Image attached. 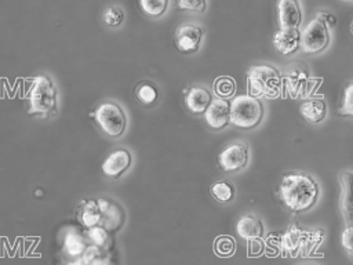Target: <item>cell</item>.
Instances as JSON below:
<instances>
[{
	"instance_id": "obj_1",
	"label": "cell",
	"mask_w": 353,
	"mask_h": 265,
	"mask_svg": "<svg viewBox=\"0 0 353 265\" xmlns=\"http://www.w3.org/2000/svg\"><path fill=\"white\" fill-rule=\"evenodd\" d=\"M319 196L316 181L305 174H285L280 184V197L291 211H305L310 208Z\"/></svg>"
},
{
	"instance_id": "obj_2",
	"label": "cell",
	"mask_w": 353,
	"mask_h": 265,
	"mask_svg": "<svg viewBox=\"0 0 353 265\" xmlns=\"http://www.w3.org/2000/svg\"><path fill=\"white\" fill-rule=\"evenodd\" d=\"M281 76L269 65L252 66L248 72V88L254 97H277L281 90Z\"/></svg>"
},
{
	"instance_id": "obj_3",
	"label": "cell",
	"mask_w": 353,
	"mask_h": 265,
	"mask_svg": "<svg viewBox=\"0 0 353 265\" xmlns=\"http://www.w3.org/2000/svg\"><path fill=\"white\" fill-rule=\"evenodd\" d=\"M262 115V104L254 95H239L230 102V121L240 128L255 127Z\"/></svg>"
},
{
	"instance_id": "obj_4",
	"label": "cell",
	"mask_w": 353,
	"mask_h": 265,
	"mask_svg": "<svg viewBox=\"0 0 353 265\" xmlns=\"http://www.w3.org/2000/svg\"><path fill=\"white\" fill-rule=\"evenodd\" d=\"M29 113H47L57 106V90L50 77L39 75L33 79L29 90Z\"/></svg>"
},
{
	"instance_id": "obj_5",
	"label": "cell",
	"mask_w": 353,
	"mask_h": 265,
	"mask_svg": "<svg viewBox=\"0 0 353 265\" xmlns=\"http://www.w3.org/2000/svg\"><path fill=\"white\" fill-rule=\"evenodd\" d=\"M95 119L101 128L110 137H120L127 126L123 109L113 102H105L95 110Z\"/></svg>"
},
{
	"instance_id": "obj_6",
	"label": "cell",
	"mask_w": 353,
	"mask_h": 265,
	"mask_svg": "<svg viewBox=\"0 0 353 265\" xmlns=\"http://www.w3.org/2000/svg\"><path fill=\"white\" fill-rule=\"evenodd\" d=\"M330 43V33L327 25L320 19H312L301 32V47L305 52L316 54L324 50Z\"/></svg>"
},
{
	"instance_id": "obj_7",
	"label": "cell",
	"mask_w": 353,
	"mask_h": 265,
	"mask_svg": "<svg viewBox=\"0 0 353 265\" xmlns=\"http://www.w3.org/2000/svg\"><path fill=\"white\" fill-rule=\"evenodd\" d=\"M219 166L223 171L226 173H232V171H237L241 170L247 166L248 161V148L245 144L237 142V144H232L229 146H226L219 157H218Z\"/></svg>"
},
{
	"instance_id": "obj_8",
	"label": "cell",
	"mask_w": 353,
	"mask_h": 265,
	"mask_svg": "<svg viewBox=\"0 0 353 265\" xmlns=\"http://www.w3.org/2000/svg\"><path fill=\"white\" fill-rule=\"evenodd\" d=\"M203 30L194 25H182L175 32V44L182 52H194L199 48Z\"/></svg>"
},
{
	"instance_id": "obj_9",
	"label": "cell",
	"mask_w": 353,
	"mask_h": 265,
	"mask_svg": "<svg viewBox=\"0 0 353 265\" xmlns=\"http://www.w3.org/2000/svg\"><path fill=\"white\" fill-rule=\"evenodd\" d=\"M205 121L212 128H222L230 123V104L225 98L214 99L204 112Z\"/></svg>"
},
{
	"instance_id": "obj_10",
	"label": "cell",
	"mask_w": 353,
	"mask_h": 265,
	"mask_svg": "<svg viewBox=\"0 0 353 265\" xmlns=\"http://www.w3.org/2000/svg\"><path fill=\"white\" fill-rule=\"evenodd\" d=\"M276 50L283 55H290L301 46V32L298 28H281L273 36Z\"/></svg>"
},
{
	"instance_id": "obj_11",
	"label": "cell",
	"mask_w": 353,
	"mask_h": 265,
	"mask_svg": "<svg viewBox=\"0 0 353 265\" xmlns=\"http://www.w3.org/2000/svg\"><path fill=\"white\" fill-rule=\"evenodd\" d=\"M131 164V153L127 149L113 150L102 163V171L112 178H119Z\"/></svg>"
},
{
	"instance_id": "obj_12",
	"label": "cell",
	"mask_w": 353,
	"mask_h": 265,
	"mask_svg": "<svg viewBox=\"0 0 353 265\" xmlns=\"http://www.w3.org/2000/svg\"><path fill=\"white\" fill-rule=\"evenodd\" d=\"M341 182V210L346 225H353V173L346 171L339 175Z\"/></svg>"
},
{
	"instance_id": "obj_13",
	"label": "cell",
	"mask_w": 353,
	"mask_h": 265,
	"mask_svg": "<svg viewBox=\"0 0 353 265\" xmlns=\"http://www.w3.org/2000/svg\"><path fill=\"white\" fill-rule=\"evenodd\" d=\"M285 86L291 94V97L296 98L301 95V91L305 90L307 80H309V72L302 63H292L290 65L288 70H285Z\"/></svg>"
},
{
	"instance_id": "obj_14",
	"label": "cell",
	"mask_w": 353,
	"mask_h": 265,
	"mask_svg": "<svg viewBox=\"0 0 353 265\" xmlns=\"http://www.w3.org/2000/svg\"><path fill=\"white\" fill-rule=\"evenodd\" d=\"M277 10L281 28H298L301 25L302 12L298 0H280Z\"/></svg>"
},
{
	"instance_id": "obj_15",
	"label": "cell",
	"mask_w": 353,
	"mask_h": 265,
	"mask_svg": "<svg viewBox=\"0 0 353 265\" xmlns=\"http://www.w3.org/2000/svg\"><path fill=\"white\" fill-rule=\"evenodd\" d=\"M77 219L87 228L98 225V222L101 221V208L98 200H83L77 207Z\"/></svg>"
},
{
	"instance_id": "obj_16",
	"label": "cell",
	"mask_w": 353,
	"mask_h": 265,
	"mask_svg": "<svg viewBox=\"0 0 353 265\" xmlns=\"http://www.w3.org/2000/svg\"><path fill=\"white\" fill-rule=\"evenodd\" d=\"M312 233H307L306 230H301L299 228L296 226H291L284 235H283V239H281V244H283V248L290 253V255H296V253L306 244L307 242V237L310 236Z\"/></svg>"
},
{
	"instance_id": "obj_17",
	"label": "cell",
	"mask_w": 353,
	"mask_h": 265,
	"mask_svg": "<svg viewBox=\"0 0 353 265\" xmlns=\"http://www.w3.org/2000/svg\"><path fill=\"white\" fill-rule=\"evenodd\" d=\"M99 208H101V219H105V228L106 229H116L121 222H123V211L121 208L108 200V199H101L98 200Z\"/></svg>"
},
{
	"instance_id": "obj_18",
	"label": "cell",
	"mask_w": 353,
	"mask_h": 265,
	"mask_svg": "<svg viewBox=\"0 0 353 265\" xmlns=\"http://www.w3.org/2000/svg\"><path fill=\"white\" fill-rule=\"evenodd\" d=\"M237 233L247 239V240H252V239H259L263 235V225L262 222L254 217V215H244L237 221L236 225Z\"/></svg>"
},
{
	"instance_id": "obj_19",
	"label": "cell",
	"mask_w": 353,
	"mask_h": 265,
	"mask_svg": "<svg viewBox=\"0 0 353 265\" xmlns=\"http://www.w3.org/2000/svg\"><path fill=\"white\" fill-rule=\"evenodd\" d=\"M211 101V94L203 87H193L186 95V106L192 113H204Z\"/></svg>"
},
{
	"instance_id": "obj_20",
	"label": "cell",
	"mask_w": 353,
	"mask_h": 265,
	"mask_svg": "<svg viewBox=\"0 0 353 265\" xmlns=\"http://www.w3.org/2000/svg\"><path fill=\"white\" fill-rule=\"evenodd\" d=\"M299 112L305 120H307L310 123H319L325 116V112H327L325 102L323 99H317V98L305 101L299 106Z\"/></svg>"
},
{
	"instance_id": "obj_21",
	"label": "cell",
	"mask_w": 353,
	"mask_h": 265,
	"mask_svg": "<svg viewBox=\"0 0 353 265\" xmlns=\"http://www.w3.org/2000/svg\"><path fill=\"white\" fill-rule=\"evenodd\" d=\"M157 90L153 84L148 83V81H142L135 88V98L138 102L143 104V105H152L156 102L157 99Z\"/></svg>"
},
{
	"instance_id": "obj_22",
	"label": "cell",
	"mask_w": 353,
	"mask_h": 265,
	"mask_svg": "<svg viewBox=\"0 0 353 265\" xmlns=\"http://www.w3.org/2000/svg\"><path fill=\"white\" fill-rule=\"evenodd\" d=\"M211 195L221 203L230 202L234 196V188L228 181H216L211 185Z\"/></svg>"
},
{
	"instance_id": "obj_23",
	"label": "cell",
	"mask_w": 353,
	"mask_h": 265,
	"mask_svg": "<svg viewBox=\"0 0 353 265\" xmlns=\"http://www.w3.org/2000/svg\"><path fill=\"white\" fill-rule=\"evenodd\" d=\"M214 91L219 98H230L236 91V83L229 76H221L214 81Z\"/></svg>"
},
{
	"instance_id": "obj_24",
	"label": "cell",
	"mask_w": 353,
	"mask_h": 265,
	"mask_svg": "<svg viewBox=\"0 0 353 265\" xmlns=\"http://www.w3.org/2000/svg\"><path fill=\"white\" fill-rule=\"evenodd\" d=\"M65 248L69 253V255L77 257L84 253L85 250V243L81 235L77 232H69L65 237Z\"/></svg>"
},
{
	"instance_id": "obj_25",
	"label": "cell",
	"mask_w": 353,
	"mask_h": 265,
	"mask_svg": "<svg viewBox=\"0 0 353 265\" xmlns=\"http://www.w3.org/2000/svg\"><path fill=\"white\" fill-rule=\"evenodd\" d=\"M214 250L221 257H230L236 250V242L232 236L228 235L218 236L214 242Z\"/></svg>"
},
{
	"instance_id": "obj_26",
	"label": "cell",
	"mask_w": 353,
	"mask_h": 265,
	"mask_svg": "<svg viewBox=\"0 0 353 265\" xmlns=\"http://www.w3.org/2000/svg\"><path fill=\"white\" fill-rule=\"evenodd\" d=\"M142 11L149 17H160L168 6V0H139Z\"/></svg>"
},
{
	"instance_id": "obj_27",
	"label": "cell",
	"mask_w": 353,
	"mask_h": 265,
	"mask_svg": "<svg viewBox=\"0 0 353 265\" xmlns=\"http://www.w3.org/2000/svg\"><path fill=\"white\" fill-rule=\"evenodd\" d=\"M88 237L94 242V244L99 247H105L108 243H110V237L108 233V229L105 226L94 225L88 228Z\"/></svg>"
},
{
	"instance_id": "obj_28",
	"label": "cell",
	"mask_w": 353,
	"mask_h": 265,
	"mask_svg": "<svg viewBox=\"0 0 353 265\" xmlns=\"http://www.w3.org/2000/svg\"><path fill=\"white\" fill-rule=\"evenodd\" d=\"M123 18H124V14H123L121 8H119V7H109L103 14L105 23L109 26H113V28L120 26V23L123 22Z\"/></svg>"
},
{
	"instance_id": "obj_29",
	"label": "cell",
	"mask_w": 353,
	"mask_h": 265,
	"mask_svg": "<svg viewBox=\"0 0 353 265\" xmlns=\"http://www.w3.org/2000/svg\"><path fill=\"white\" fill-rule=\"evenodd\" d=\"M84 262H88V264H97V262H103L105 258H103V251L101 250L99 246H91V247H87L84 250Z\"/></svg>"
},
{
	"instance_id": "obj_30",
	"label": "cell",
	"mask_w": 353,
	"mask_h": 265,
	"mask_svg": "<svg viewBox=\"0 0 353 265\" xmlns=\"http://www.w3.org/2000/svg\"><path fill=\"white\" fill-rule=\"evenodd\" d=\"M339 115L345 116H353V84L347 86L345 90V98L343 105L339 109Z\"/></svg>"
},
{
	"instance_id": "obj_31",
	"label": "cell",
	"mask_w": 353,
	"mask_h": 265,
	"mask_svg": "<svg viewBox=\"0 0 353 265\" xmlns=\"http://www.w3.org/2000/svg\"><path fill=\"white\" fill-rule=\"evenodd\" d=\"M341 244L353 257V225H347L342 232Z\"/></svg>"
},
{
	"instance_id": "obj_32",
	"label": "cell",
	"mask_w": 353,
	"mask_h": 265,
	"mask_svg": "<svg viewBox=\"0 0 353 265\" xmlns=\"http://www.w3.org/2000/svg\"><path fill=\"white\" fill-rule=\"evenodd\" d=\"M179 7L186 8V10H193V11H204L205 8V0H179Z\"/></svg>"
},
{
	"instance_id": "obj_33",
	"label": "cell",
	"mask_w": 353,
	"mask_h": 265,
	"mask_svg": "<svg viewBox=\"0 0 353 265\" xmlns=\"http://www.w3.org/2000/svg\"><path fill=\"white\" fill-rule=\"evenodd\" d=\"M317 18H320L327 25V28H334L336 25V17L334 14H331V12L321 11V12H319Z\"/></svg>"
},
{
	"instance_id": "obj_34",
	"label": "cell",
	"mask_w": 353,
	"mask_h": 265,
	"mask_svg": "<svg viewBox=\"0 0 353 265\" xmlns=\"http://www.w3.org/2000/svg\"><path fill=\"white\" fill-rule=\"evenodd\" d=\"M350 30H352V33H353V23H352V26H350Z\"/></svg>"
}]
</instances>
